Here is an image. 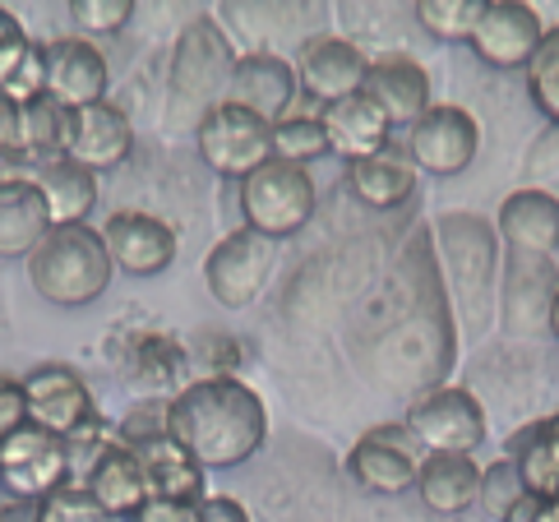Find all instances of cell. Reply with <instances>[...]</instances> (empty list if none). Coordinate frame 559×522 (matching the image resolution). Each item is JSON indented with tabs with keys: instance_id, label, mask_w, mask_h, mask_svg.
<instances>
[{
	"instance_id": "6da1fadb",
	"label": "cell",
	"mask_w": 559,
	"mask_h": 522,
	"mask_svg": "<svg viewBox=\"0 0 559 522\" xmlns=\"http://www.w3.org/2000/svg\"><path fill=\"white\" fill-rule=\"evenodd\" d=\"M171 439L186 444L204 472L241 467L264 449L269 439V407L246 379H190L181 393H171Z\"/></svg>"
},
{
	"instance_id": "7a4b0ae2",
	"label": "cell",
	"mask_w": 559,
	"mask_h": 522,
	"mask_svg": "<svg viewBox=\"0 0 559 522\" xmlns=\"http://www.w3.org/2000/svg\"><path fill=\"white\" fill-rule=\"evenodd\" d=\"M435 259L444 283L453 324L467 343H481L495 329L499 310V232L481 213H439L435 217Z\"/></svg>"
},
{
	"instance_id": "3957f363",
	"label": "cell",
	"mask_w": 559,
	"mask_h": 522,
	"mask_svg": "<svg viewBox=\"0 0 559 522\" xmlns=\"http://www.w3.org/2000/svg\"><path fill=\"white\" fill-rule=\"evenodd\" d=\"M236 51L223 24L209 14H194L171 47L167 70V130H199L213 107L227 103Z\"/></svg>"
},
{
	"instance_id": "277c9868",
	"label": "cell",
	"mask_w": 559,
	"mask_h": 522,
	"mask_svg": "<svg viewBox=\"0 0 559 522\" xmlns=\"http://www.w3.org/2000/svg\"><path fill=\"white\" fill-rule=\"evenodd\" d=\"M116 264L107 254V240L97 227H51L47 240L28 254V283L33 292L61 310L93 306L111 287Z\"/></svg>"
},
{
	"instance_id": "5b68a950",
	"label": "cell",
	"mask_w": 559,
	"mask_h": 522,
	"mask_svg": "<svg viewBox=\"0 0 559 522\" xmlns=\"http://www.w3.org/2000/svg\"><path fill=\"white\" fill-rule=\"evenodd\" d=\"M319 209V186L306 167L269 157L259 171L241 180V217L246 227L259 232L264 240H292L296 232L310 227V217Z\"/></svg>"
},
{
	"instance_id": "8992f818",
	"label": "cell",
	"mask_w": 559,
	"mask_h": 522,
	"mask_svg": "<svg viewBox=\"0 0 559 522\" xmlns=\"http://www.w3.org/2000/svg\"><path fill=\"white\" fill-rule=\"evenodd\" d=\"M555 300H559L555 259L504 250V264H499V310H495V324L504 329V337H513V343H536L542 333H550Z\"/></svg>"
},
{
	"instance_id": "52a82bcc",
	"label": "cell",
	"mask_w": 559,
	"mask_h": 522,
	"mask_svg": "<svg viewBox=\"0 0 559 522\" xmlns=\"http://www.w3.org/2000/svg\"><path fill=\"white\" fill-rule=\"evenodd\" d=\"M24 403H28V426L66 439V444H79L93 430H103L88 379L74 366H61V360H47V366L24 375Z\"/></svg>"
},
{
	"instance_id": "ba28073f",
	"label": "cell",
	"mask_w": 559,
	"mask_h": 522,
	"mask_svg": "<svg viewBox=\"0 0 559 522\" xmlns=\"http://www.w3.org/2000/svg\"><path fill=\"white\" fill-rule=\"evenodd\" d=\"M407 430L421 453H476L486 444V407L467 384L426 389L407 412Z\"/></svg>"
},
{
	"instance_id": "9c48e42d",
	"label": "cell",
	"mask_w": 559,
	"mask_h": 522,
	"mask_svg": "<svg viewBox=\"0 0 559 522\" xmlns=\"http://www.w3.org/2000/svg\"><path fill=\"white\" fill-rule=\"evenodd\" d=\"M194 144H199V157H204L217 176L246 180L250 171H259L273 157V126L246 107L223 103L194 130Z\"/></svg>"
},
{
	"instance_id": "30bf717a",
	"label": "cell",
	"mask_w": 559,
	"mask_h": 522,
	"mask_svg": "<svg viewBox=\"0 0 559 522\" xmlns=\"http://www.w3.org/2000/svg\"><path fill=\"white\" fill-rule=\"evenodd\" d=\"M277 264V246L264 240L259 232L241 227V232H227L204 259V283L213 292L217 306L227 310H246L259 300V292L269 287Z\"/></svg>"
},
{
	"instance_id": "8fae6325",
	"label": "cell",
	"mask_w": 559,
	"mask_h": 522,
	"mask_svg": "<svg viewBox=\"0 0 559 522\" xmlns=\"http://www.w3.org/2000/svg\"><path fill=\"white\" fill-rule=\"evenodd\" d=\"M70 481V444L37 426L0 439V490L5 499H47Z\"/></svg>"
},
{
	"instance_id": "7c38bea8",
	"label": "cell",
	"mask_w": 559,
	"mask_h": 522,
	"mask_svg": "<svg viewBox=\"0 0 559 522\" xmlns=\"http://www.w3.org/2000/svg\"><path fill=\"white\" fill-rule=\"evenodd\" d=\"M476 149H481V120L453 103H435L407 130V157L416 163V171H430V176L467 171L476 163Z\"/></svg>"
},
{
	"instance_id": "4fadbf2b",
	"label": "cell",
	"mask_w": 559,
	"mask_h": 522,
	"mask_svg": "<svg viewBox=\"0 0 559 522\" xmlns=\"http://www.w3.org/2000/svg\"><path fill=\"white\" fill-rule=\"evenodd\" d=\"M366 74H370V56L361 43L352 37H337V33H314L296 51V84L301 93L319 97L324 107L343 103V97H356L366 88Z\"/></svg>"
},
{
	"instance_id": "5bb4252c",
	"label": "cell",
	"mask_w": 559,
	"mask_h": 522,
	"mask_svg": "<svg viewBox=\"0 0 559 522\" xmlns=\"http://www.w3.org/2000/svg\"><path fill=\"white\" fill-rule=\"evenodd\" d=\"M103 240H107V254L116 273H130V277H157L176 264L181 254V240H176V227L167 217L144 213V209H121L103 223Z\"/></svg>"
},
{
	"instance_id": "9a60e30c",
	"label": "cell",
	"mask_w": 559,
	"mask_h": 522,
	"mask_svg": "<svg viewBox=\"0 0 559 522\" xmlns=\"http://www.w3.org/2000/svg\"><path fill=\"white\" fill-rule=\"evenodd\" d=\"M421 458L426 453L403 420V426H374L356 439L347 453V472L356 476V486H366L370 495H403L416 486Z\"/></svg>"
},
{
	"instance_id": "2e32d148",
	"label": "cell",
	"mask_w": 559,
	"mask_h": 522,
	"mask_svg": "<svg viewBox=\"0 0 559 522\" xmlns=\"http://www.w3.org/2000/svg\"><path fill=\"white\" fill-rule=\"evenodd\" d=\"M542 10L527 0H486L481 24L472 33V56L495 70H527L532 51L542 47Z\"/></svg>"
},
{
	"instance_id": "e0dca14e",
	"label": "cell",
	"mask_w": 559,
	"mask_h": 522,
	"mask_svg": "<svg viewBox=\"0 0 559 522\" xmlns=\"http://www.w3.org/2000/svg\"><path fill=\"white\" fill-rule=\"evenodd\" d=\"M296 93H301V84H296V66L287 56H277V51H246V56H236L227 103L246 107L259 120L277 126V120L292 116Z\"/></svg>"
},
{
	"instance_id": "ac0fdd59",
	"label": "cell",
	"mask_w": 559,
	"mask_h": 522,
	"mask_svg": "<svg viewBox=\"0 0 559 522\" xmlns=\"http://www.w3.org/2000/svg\"><path fill=\"white\" fill-rule=\"evenodd\" d=\"M111 66L88 37H56L47 43V97H56L66 111L107 103Z\"/></svg>"
},
{
	"instance_id": "d6986e66",
	"label": "cell",
	"mask_w": 559,
	"mask_h": 522,
	"mask_svg": "<svg viewBox=\"0 0 559 522\" xmlns=\"http://www.w3.org/2000/svg\"><path fill=\"white\" fill-rule=\"evenodd\" d=\"M134 149V120L111 107V103H93L70 111L66 126V157L79 167H88L93 176H103L111 167H121Z\"/></svg>"
},
{
	"instance_id": "ffe728a7",
	"label": "cell",
	"mask_w": 559,
	"mask_h": 522,
	"mask_svg": "<svg viewBox=\"0 0 559 522\" xmlns=\"http://www.w3.org/2000/svg\"><path fill=\"white\" fill-rule=\"evenodd\" d=\"M370 103L384 111V120L397 126H416L435 103H430V74L421 60H412L407 51H384L370 60V74H366V88H361Z\"/></svg>"
},
{
	"instance_id": "44dd1931",
	"label": "cell",
	"mask_w": 559,
	"mask_h": 522,
	"mask_svg": "<svg viewBox=\"0 0 559 522\" xmlns=\"http://www.w3.org/2000/svg\"><path fill=\"white\" fill-rule=\"evenodd\" d=\"M499 246L523 250V254H550L559 250V194L542 186H523L504 194V204L495 213Z\"/></svg>"
},
{
	"instance_id": "7402d4cb",
	"label": "cell",
	"mask_w": 559,
	"mask_h": 522,
	"mask_svg": "<svg viewBox=\"0 0 559 522\" xmlns=\"http://www.w3.org/2000/svg\"><path fill=\"white\" fill-rule=\"evenodd\" d=\"M84 486H88V495L103 505L107 513H116V518H134L139 509L148 505V476H144V463H139V453L130 449V444H121V439H111L107 449H97V458H93V467H88V476H84Z\"/></svg>"
},
{
	"instance_id": "603a6c76",
	"label": "cell",
	"mask_w": 559,
	"mask_h": 522,
	"mask_svg": "<svg viewBox=\"0 0 559 522\" xmlns=\"http://www.w3.org/2000/svg\"><path fill=\"white\" fill-rule=\"evenodd\" d=\"M416 495L439 518H457L481 499V467L472 453H426L416 467Z\"/></svg>"
},
{
	"instance_id": "cb8c5ba5",
	"label": "cell",
	"mask_w": 559,
	"mask_h": 522,
	"mask_svg": "<svg viewBox=\"0 0 559 522\" xmlns=\"http://www.w3.org/2000/svg\"><path fill=\"white\" fill-rule=\"evenodd\" d=\"M51 209L37 180H5L0 186V259H28L51 232Z\"/></svg>"
},
{
	"instance_id": "d4e9b609",
	"label": "cell",
	"mask_w": 559,
	"mask_h": 522,
	"mask_svg": "<svg viewBox=\"0 0 559 522\" xmlns=\"http://www.w3.org/2000/svg\"><path fill=\"white\" fill-rule=\"evenodd\" d=\"M319 120H324V134H329V153L347 157V163H361V157L384 153L389 139H393V126H389L384 111H379L366 93L343 97V103L324 107V111H319Z\"/></svg>"
},
{
	"instance_id": "484cf974",
	"label": "cell",
	"mask_w": 559,
	"mask_h": 522,
	"mask_svg": "<svg viewBox=\"0 0 559 522\" xmlns=\"http://www.w3.org/2000/svg\"><path fill=\"white\" fill-rule=\"evenodd\" d=\"M416 180H421V171H416L407 149H393V144L374 157H361V163H347V190L361 199L366 209L407 204L416 194Z\"/></svg>"
},
{
	"instance_id": "4316f807",
	"label": "cell",
	"mask_w": 559,
	"mask_h": 522,
	"mask_svg": "<svg viewBox=\"0 0 559 522\" xmlns=\"http://www.w3.org/2000/svg\"><path fill=\"white\" fill-rule=\"evenodd\" d=\"M139 463L148 476V495L153 499H181V505H199L204 499V467L186 453V444H176L171 435H157L148 444H139Z\"/></svg>"
},
{
	"instance_id": "83f0119b",
	"label": "cell",
	"mask_w": 559,
	"mask_h": 522,
	"mask_svg": "<svg viewBox=\"0 0 559 522\" xmlns=\"http://www.w3.org/2000/svg\"><path fill=\"white\" fill-rule=\"evenodd\" d=\"M37 190L47 194L51 223L56 227H84L88 213L97 204V176L88 167L70 163V157H47V163L33 167Z\"/></svg>"
},
{
	"instance_id": "f1b7e54d",
	"label": "cell",
	"mask_w": 559,
	"mask_h": 522,
	"mask_svg": "<svg viewBox=\"0 0 559 522\" xmlns=\"http://www.w3.org/2000/svg\"><path fill=\"white\" fill-rule=\"evenodd\" d=\"M509 458H513L518 481H523L527 495L559 499V412L542 416L536 426L518 435L509 444Z\"/></svg>"
},
{
	"instance_id": "f546056e",
	"label": "cell",
	"mask_w": 559,
	"mask_h": 522,
	"mask_svg": "<svg viewBox=\"0 0 559 522\" xmlns=\"http://www.w3.org/2000/svg\"><path fill=\"white\" fill-rule=\"evenodd\" d=\"M43 93H47V47H37L28 33L14 37V43H0V97L14 107H28Z\"/></svg>"
},
{
	"instance_id": "4dcf8cb0",
	"label": "cell",
	"mask_w": 559,
	"mask_h": 522,
	"mask_svg": "<svg viewBox=\"0 0 559 522\" xmlns=\"http://www.w3.org/2000/svg\"><path fill=\"white\" fill-rule=\"evenodd\" d=\"M66 126H70V111L47 93L24 107V153L33 167L47 163V157H66Z\"/></svg>"
},
{
	"instance_id": "1f68e13d",
	"label": "cell",
	"mask_w": 559,
	"mask_h": 522,
	"mask_svg": "<svg viewBox=\"0 0 559 522\" xmlns=\"http://www.w3.org/2000/svg\"><path fill=\"white\" fill-rule=\"evenodd\" d=\"M186 352L171 343V337H134V347H130V370L139 375V384H148V389H176L181 393V375H186Z\"/></svg>"
},
{
	"instance_id": "d6a6232c",
	"label": "cell",
	"mask_w": 559,
	"mask_h": 522,
	"mask_svg": "<svg viewBox=\"0 0 559 522\" xmlns=\"http://www.w3.org/2000/svg\"><path fill=\"white\" fill-rule=\"evenodd\" d=\"M486 0H421L412 5L416 24H421L435 43H472L476 24H481Z\"/></svg>"
},
{
	"instance_id": "836d02e7",
	"label": "cell",
	"mask_w": 559,
	"mask_h": 522,
	"mask_svg": "<svg viewBox=\"0 0 559 522\" xmlns=\"http://www.w3.org/2000/svg\"><path fill=\"white\" fill-rule=\"evenodd\" d=\"M523 84H527V97L536 103V111L559 130V24L542 33V47L532 51Z\"/></svg>"
},
{
	"instance_id": "e575fe53",
	"label": "cell",
	"mask_w": 559,
	"mask_h": 522,
	"mask_svg": "<svg viewBox=\"0 0 559 522\" xmlns=\"http://www.w3.org/2000/svg\"><path fill=\"white\" fill-rule=\"evenodd\" d=\"M273 157L283 163L306 167L314 157H329V134H324V120L319 116H287L273 126Z\"/></svg>"
},
{
	"instance_id": "d590c367",
	"label": "cell",
	"mask_w": 559,
	"mask_h": 522,
	"mask_svg": "<svg viewBox=\"0 0 559 522\" xmlns=\"http://www.w3.org/2000/svg\"><path fill=\"white\" fill-rule=\"evenodd\" d=\"M37 522H121V518L97 505L84 481H66L61 490L37 499Z\"/></svg>"
},
{
	"instance_id": "8d00e7d4",
	"label": "cell",
	"mask_w": 559,
	"mask_h": 522,
	"mask_svg": "<svg viewBox=\"0 0 559 522\" xmlns=\"http://www.w3.org/2000/svg\"><path fill=\"white\" fill-rule=\"evenodd\" d=\"M70 19L79 33L88 37H111L134 19V0H70Z\"/></svg>"
},
{
	"instance_id": "74e56055",
	"label": "cell",
	"mask_w": 559,
	"mask_h": 522,
	"mask_svg": "<svg viewBox=\"0 0 559 522\" xmlns=\"http://www.w3.org/2000/svg\"><path fill=\"white\" fill-rule=\"evenodd\" d=\"M527 490H523V481H518V467H513V458H499V463H490V467H481V505L495 522L504 518L518 499H523Z\"/></svg>"
},
{
	"instance_id": "f35d334b",
	"label": "cell",
	"mask_w": 559,
	"mask_h": 522,
	"mask_svg": "<svg viewBox=\"0 0 559 522\" xmlns=\"http://www.w3.org/2000/svg\"><path fill=\"white\" fill-rule=\"evenodd\" d=\"M167 416H171V398H144V403H134L126 412V420H121V444L139 449V444H148V439H157V435H171Z\"/></svg>"
},
{
	"instance_id": "ab89813d",
	"label": "cell",
	"mask_w": 559,
	"mask_h": 522,
	"mask_svg": "<svg viewBox=\"0 0 559 522\" xmlns=\"http://www.w3.org/2000/svg\"><path fill=\"white\" fill-rule=\"evenodd\" d=\"M28 426V403H24V379L0 375V439Z\"/></svg>"
},
{
	"instance_id": "60d3db41",
	"label": "cell",
	"mask_w": 559,
	"mask_h": 522,
	"mask_svg": "<svg viewBox=\"0 0 559 522\" xmlns=\"http://www.w3.org/2000/svg\"><path fill=\"white\" fill-rule=\"evenodd\" d=\"M126 522H199V505H181V499H148L144 509Z\"/></svg>"
},
{
	"instance_id": "b9f144b4",
	"label": "cell",
	"mask_w": 559,
	"mask_h": 522,
	"mask_svg": "<svg viewBox=\"0 0 559 522\" xmlns=\"http://www.w3.org/2000/svg\"><path fill=\"white\" fill-rule=\"evenodd\" d=\"M199 522H250V509L231 495H204L199 499Z\"/></svg>"
},
{
	"instance_id": "7bdbcfd3",
	"label": "cell",
	"mask_w": 559,
	"mask_h": 522,
	"mask_svg": "<svg viewBox=\"0 0 559 522\" xmlns=\"http://www.w3.org/2000/svg\"><path fill=\"white\" fill-rule=\"evenodd\" d=\"M0 153H24V107L5 103V97H0Z\"/></svg>"
},
{
	"instance_id": "ee69618b",
	"label": "cell",
	"mask_w": 559,
	"mask_h": 522,
	"mask_svg": "<svg viewBox=\"0 0 559 522\" xmlns=\"http://www.w3.org/2000/svg\"><path fill=\"white\" fill-rule=\"evenodd\" d=\"M0 522H37V499H5Z\"/></svg>"
},
{
	"instance_id": "f6af8a7d",
	"label": "cell",
	"mask_w": 559,
	"mask_h": 522,
	"mask_svg": "<svg viewBox=\"0 0 559 522\" xmlns=\"http://www.w3.org/2000/svg\"><path fill=\"white\" fill-rule=\"evenodd\" d=\"M550 333H555V343H559V300H555V315H550Z\"/></svg>"
}]
</instances>
